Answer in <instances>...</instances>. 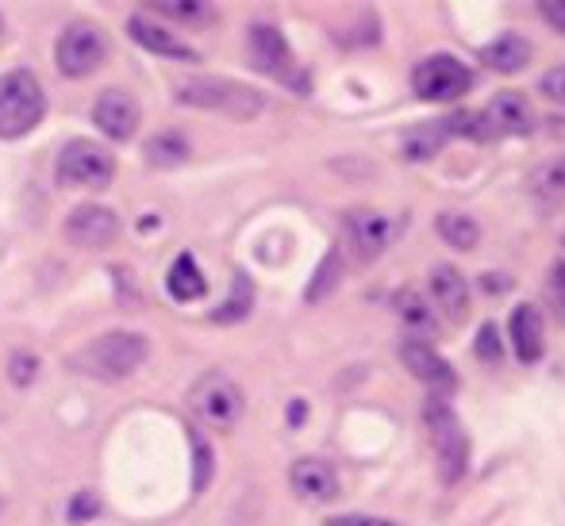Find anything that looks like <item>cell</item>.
<instances>
[{
	"instance_id": "484cf974",
	"label": "cell",
	"mask_w": 565,
	"mask_h": 526,
	"mask_svg": "<svg viewBox=\"0 0 565 526\" xmlns=\"http://www.w3.org/2000/svg\"><path fill=\"white\" fill-rule=\"evenodd\" d=\"M158 15H173V20H185L193 28H209L216 20V8L212 4H201V0H189V4H154Z\"/></svg>"
},
{
	"instance_id": "5b68a950",
	"label": "cell",
	"mask_w": 565,
	"mask_h": 526,
	"mask_svg": "<svg viewBox=\"0 0 565 526\" xmlns=\"http://www.w3.org/2000/svg\"><path fill=\"white\" fill-rule=\"evenodd\" d=\"M189 408H193L196 422H204V427L235 430L246 411V400H243V388L227 373L212 369L204 377H196V385L189 388Z\"/></svg>"
},
{
	"instance_id": "e575fe53",
	"label": "cell",
	"mask_w": 565,
	"mask_h": 526,
	"mask_svg": "<svg viewBox=\"0 0 565 526\" xmlns=\"http://www.w3.org/2000/svg\"><path fill=\"white\" fill-rule=\"evenodd\" d=\"M539 15H543L558 35H565V0H543V4H539Z\"/></svg>"
},
{
	"instance_id": "7402d4cb",
	"label": "cell",
	"mask_w": 565,
	"mask_h": 526,
	"mask_svg": "<svg viewBox=\"0 0 565 526\" xmlns=\"http://www.w3.org/2000/svg\"><path fill=\"white\" fill-rule=\"evenodd\" d=\"M435 230H439V238L454 250H473L477 238H481V227H477L473 215H461V212H443L439 219H435Z\"/></svg>"
},
{
	"instance_id": "603a6c76",
	"label": "cell",
	"mask_w": 565,
	"mask_h": 526,
	"mask_svg": "<svg viewBox=\"0 0 565 526\" xmlns=\"http://www.w3.org/2000/svg\"><path fill=\"white\" fill-rule=\"evenodd\" d=\"M396 312H401L404 326L416 334L412 342H427V339H435V331H439V319H435L431 304L419 300V297H412V292H404V297L396 300Z\"/></svg>"
},
{
	"instance_id": "ffe728a7",
	"label": "cell",
	"mask_w": 565,
	"mask_h": 526,
	"mask_svg": "<svg viewBox=\"0 0 565 526\" xmlns=\"http://www.w3.org/2000/svg\"><path fill=\"white\" fill-rule=\"evenodd\" d=\"M166 292H170L173 300H181V304L201 300L204 292H209V281H204L193 254H178V258H173L170 273H166Z\"/></svg>"
},
{
	"instance_id": "f1b7e54d",
	"label": "cell",
	"mask_w": 565,
	"mask_h": 526,
	"mask_svg": "<svg viewBox=\"0 0 565 526\" xmlns=\"http://www.w3.org/2000/svg\"><path fill=\"white\" fill-rule=\"evenodd\" d=\"M8 377H12L15 388H28L39 377V357L28 354V350H15L12 362H8Z\"/></svg>"
},
{
	"instance_id": "7a4b0ae2",
	"label": "cell",
	"mask_w": 565,
	"mask_h": 526,
	"mask_svg": "<svg viewBox=\"0 0 565 526\" xmlns=\"http://www.w3.org/2000/svg\"><path fill=\"white\" fill-rule=\"evenodd\" d=\"M46 116V93L31 69L0 74V139H23Z\"/></svg>"
},
{
	"instance_id": "2e32d148",
	"label": "cell",
	"mask_w": 565,
	"mask_h": 526,
	"mask_svg": "<svg viewBox=\"0 0 565 526\" xmlns=\"http://www.w3.org/2000/svg\"><path fill=\"white\" fill-rule=\"evenodd\" d=\"M508 339H512V350L523 365L539 362L543 357V312L535 304H520L508 319Z\"/></svg>"
},
{
	"instance_id": "74e56055",
	"label": "cell",
	"mask_w": 565,
	"mask_h": 526,
	"mask_svg": "<svg viewBox=\"0 0 565 526\" xmlns=\"http://www.w3.org/2000/svg\"><path fill=\"white\" fill-rule=\"evenodd\" d=\"M562 246H565V238H562Z\"/></svg>"
},
{
	"instance_id": "277c9868",
	"label": "cell",
	"mask_w": 565,
	"mask_h": 526,
	"mask_svg": "<svg viewBox=\"0 0 565 526\" xmlns=\"http://www.w3.org/2000/svg\"><path fill=\"white\" fill-rule=\"evenodd\" d=\"M173 97H178V105L224 111V116H235V119H254L266 108V97H262L258 89L238 85V82H224V77H193V82H181Z\"/></svg>"
},
{
	"instance_id": "7c38bea8",
	"label": "cell",
	"mask_w": 565,
	"mask_h": 526,
	"mask_svg": "<svg viewBox=\"0 0 565 526\" xmlns=\"http://www.w3.org/2000/svg\"><path fill=\"white\" fill-rule=\"evenodd\" d=\"M93 124H97L113 142L135 139V131H139V124H142L139 100L124 89H105L97 97V105H93Z\"/></svg>"
},
{
	"instance_id": "8992f818",
	"label": "cell",
	"mask_w": 565,
	"mask_h": 526,
	"mask_svg": "<svg viewBox=\"0 0 565 526\" xmlns=\"http://www.w3.org/2000/svg\"><path fill=\"white\" fill-rule=\"evenodd\" d=\"M108 58V39L97 23L89 20H70L58 31V43H54V66L62 77H89L105 66Z\"/></svg>"
},
{
	"instance_id": "83f0119b",
	"label": "cell",
	"mask_w": 565,
	"mask_h": 526,
	"mask_svg": "<svg viewBox=\"0 0 565 526\" xmlns=\"http://www.w3.org/2000/svg\"><path fill=\"white\" fill-rule=\"evenodd\" d=\"M339 273H342V269H339V250H331L328 258L320 261V273H316V281L308 285V300H312V304H316V300H323V292H331L339 285Z\"/></svg>"
},
{
	"instance_id": "5bb4252c",
	"label": "cell",
	"mask_w": 565,
	"mask_h": 526,
	"mask_svg": "<svg viewBox=\"0 0 565 526\" xmlns=\"http://www.w3.org/2000/svg\"><path fill=\"white\" fill-rule=\"evenodd\" d=\"M484 119H489L492 135H531L535 131V108H531V100L523 97V93H497V97L489 100V108L481 111Z\"/></svg>"
},
{
	"instance_id": "9a60e30c",
	"label": "cell",
	"mask_w": 565,
	"mask_h": 526,
	"mask_svg": "<svg viewBox=\"0 0 565 526\" xmlns=\"http://www.w3.org/2000/svg\"><path fill=\"white\" fill-rule=\"evenodd\" d=\"M246 46H250V62L262 74H281V69L289 66V43H285V35L274 23H266V20L250 23Z\"/></svg>"
},
{
	"instance_id": "44dd1931",
	"label": "cell",
	"mask_w": 565,
	"mask_h": 526,
	"mask_svg": "<svg viewBox=\"0 0 565 526\" xmlns=\"http://www.w3.org/2000/svg\"><path fill=\"white\" fill-rule=\"evenodd\" d=\"M142 154H147V162L158 165V170H173V165L189 162V139L178 131H162L142 147Z\"/></svg>"
},
{
	"instance_id": "ac0fdd59",
	"label": "cell",
	"mask_w": 565,
	"mask_h": 526,
	"mask_svg": "<svg viewBox=\"0 0 565 526\" xmlns=\"http://www.w3.org/2000/svg\"><path fill=\"white\" fill-rule=\"evenodd\" d=\"M431 300L439 304L443 315H450L454 323L466 319L469 312V285L461 277V269L454 266H435L431 269Z\"/></svg>"
},
{
	"instance_id": "836d02e7",
	"label": "cell",
	"mask_w": 565,
	"mask_h": 526,
	"mask_svg": "<svg viewBox=\"0 0 565 526\" xmlns=\"http://www.w3.org/2000/svg\"><path fill=\"white\" fill-rule=\"evenodd\" d=\"M477 354L484 357V362H500V339H497V326L484 323L481 334H477Z\"/></svg>"
},
{
	"instance_id": "ba28073f",
	"label": "cell",
	"mask_w": 565,
	"mask_h": 526,
	"mask_svg": "<svg viewBox=\"0 0 565 526\" xmlns=\"http://www.w3.org/2000/svg\"><path fill=\"white\" fill-rule=\"evenodd\" d=\"M469 85H473V74L458 58H450V54H435V58L419 62L416 74H412V93L419 100H431V105H447V100L466 97Z\"/></svg>"
},
{
	"instance_id": "52a82bcc",
	"label": "cell",
	"mask_w": 565,
	"mask_h": 526,
	"mask_svg": "<svg viewBox=\"0 0 565 526\" xmlns=\"http://www.w3.org/2000/svg\"><path fill=\"white\" fill-rule=\"evenodd\" d=\"M116 178V158L108 147L89 139H74L58 150V181L70 189H108Z\"/></svg>"
},
{
	"instance_id": "30bf717a",
	"label": "cell",
	"mask_w": 565,
	"mask_h": 526,
	"mask_svg": "<svg viewBox=\"0 0 565 526\" xmlns=\"http://www.w3.org/2000/svg\"><path fill=\"white\" fill-rule=\"evenodd\" d=\"M62 238L77 250H105L119 238V215L105 204H77L62 223Z\"/></svg>"
},
{
	"instance_id": "d590c367",
	"label": "cell",
	"mask_w": 565,
	"mask_h": 526,
	"mask_svg": "<svg viewBox=\"0 0 565 526\" xmlns=\"http://www.w3.org/2000/svg\"><path fill=\"white\" fill-rule=\"evenodd\" d=\"M323 526H401V523H388L381 515H335V519H328Z\"/></svg>"
},
{
	"instance_id": "e0dca14e",
	"label": "cell",
	"mask_w": 565,
	"mask_h": 526,
	"mask_svg": "<svg viewBox=\"0 0 565 526\" xmlns=\"http://www.w3.org/2000/svg\"><path fill=\"white\" fill-rule=\"evenodd\" d=\"M127 31H131L135 43H139L142 51H150V54H162V58H173V62H196V58H201L193 46H185L181 39H173L162 23L147 20V15H131V20H127Z\"/></svg>"
},
{
	"instance_id": "d4e9b609",
	"label": "cell",
	"mask_w": 565,
	"mask_h": 526,
	"mask_svg": "<svg viewBox=\"0 0 565 526\" xmlns=\"http://www.w3.org/2000/svg\"><path fill=\"white\" fill-rule=\"evenodd\" d=\"M250 304H254V285L246 281V273H235L227 304L220 308V312H212V319H216V323H238V319L250 312Z\"/></svg>"
},
{
	"instance_id": "3957f363",
	"label": "cell",
	"mask_w": 565,
	"mask_h": 526,
	"mask_svg": "<svg viewBox=\"0 0 565 526\" xmlns=\"http://www.w3.org/2000/svg\"><path fill=\"white\" fill-rule=\"evenodd\" d=\"M424 422H427V434H431L435 458H439L443 484H458L469 465V438H466V427H461L458 411H454L443 396H427Z\"/></svg>"
},
{
	"instance_id": "8d00e7d4",
	"label": "cell",
	"mask_w": 565,
	"mask_h": 526,
	"mask_svg": "<svg viewBox=\"0 0 565 526\" xmlns=\"http://www.w3.org/2000/svg\"><path fill=\"white\" fill-rule=\"evenodd\" d=\"M289 419H292V427H300V419H305V404H292V408H289Z\"/></svg>"
},
{
	"instance_id": "d6a6232c",
	"label": "cell",
	"mask_w": 565,
	"mask_h": 526,
	"mask_svg": "<svg viewBox=\"0 0 565 526\" xmlns=\"http://www.w3.org/2000/svg\"><path fill=\"white\" fill-rule=\"evenodd\" d=\"M539 89H543L546 100H554V105H565V62L554 69H546L543 82H539Z\"/></svg>"
},
{
	"instance_id": "f546056e",
	"label": "cell",
	"mask_w": 565,
	"mask_h": 526,
	"mask_svg": "<svg viewBox=\"0 0 565 526\" xmlns=\"http://www.w3.org/2000/svg\"><path fill=\"white\" fill-rule=\"evenodd\" d=\"M546 300H551L554 315L565 323V261H554L551 277H546Z\"/></svg>"
},
{
	"instance_id": "9c48e42d",
	"label": "cell",
	"mask_w": 565,
	"mask_h": 526,
	"mask_svg": "<svg viewBox=\"0 0 565 526\" xmlns=\"http://www.w3.org/2000/svg\"><path fill=\"white\" fill-rule=\"evenodd\" d=\"M404 227V215H381L370 208H358L347 215V238L350 250L358 254V261H377L388 246L396 243Z\"/></svg>"
},
{
	"instance_id": "4dcf8cb0",
	"label": "cell",
	"mask_w": 565,
	"mask_h": 526,
	"mask_svg": "<svg viewBox=\"0 0 565 526\" xmlns=\"http://www.w3.org/2000/svg\"><path fill=\"white\" fill-rule=\"evenodd\" d=\"M93 515H100L97 492H77V496L70 500V523H89Z\"/></svg>"
},
{
	"instance_id": "cb8c5ba5",
	"label": "cell",
	"mask_w": 565,
	"mask_h": 526,
	"mask_svg": "<svg viewBox=\"0 0 565 526\" xmlns=\"http://www.w3.org/2000/svg\"><path fill=\"white\" fill-rule=\"evenodd\" d=\"M447 127L443 124H427V127H419V131H412L408 139H404V158H412V162H424V158H435L443 147H447Z\"/></svg>"
},
{
	"instance_id": "d6986e66",
	"label": "cell",
	"mask_w": 565,
	"mask_h": 526,
	"mask_svg": "<svg viewBox=\"0 0 565 526\" xmlns=\"http://www.w3.org/2000/svg\"><path fill=\"white\" fill-rule=\"evenodd\" d=\"M481 62L497 74H520L531 62V43L515 31H504L500 39H492L489 46H481Z\"/></svg>"
},
{
	"instance_id": "6da1fadb",
	"label": "cell",
	"mask_w": 565,
	"mask_h": 526,
	"mask_svg": "<svg viewBox=\"0 0 565 526\" xmlns=\"http://www.w3.org/2000/svg\"><path fill=\"white\" fill-rule=\"evenodd\" d=\"M150 357V342L135 331H108L100 339H89L66 357V365L93 380H127Z\"/></svg>"
},
{
	"instance_id": "4316f807",
	"label": "cell",
	"mask_w": 565,
	"mask_h": 526,
	"mask_svg": "<svg viewBox=\"0 0 565 526\" xmlns=\"http://www.w3.org/2000/svg\"><path fill=\"white\" fill-rule=\"evenodd\" d=\"M189 446H193V458H196L193 489L204 492V489H209V481H212V450H209V442H204L201 430H196V427H189Z\"/></svg>"
},
{
	"instance_id": "8fae6325",
	"label": "cell",
	"mask_w": 565,
	"mask_h": 526,
	"mask_svg": "<svg viewBox=\"0 0 565 526\" xmlns=\"http://www.w3.org/2000/svg\"><path fill=\"white\" fill-rule=\"evenodd\" d=\"M401 362L419 385L431 388V396H447L458 388V373L443 354H435L431 342H404L401 346Z\"/></svg>"
},
{
	"instance_id": "1f68e13d",
	"label": "cell",
	"mask_w": 565,
	"mask_h": 526,
	"mask_svg": "<svg viewBox=\"0 0 565 526\" xmlns=\"http://www.w3.org/2000/svg\"><path fill=\"white\" fill-rule=\"evenodd\" d=\"M539 189H546V193H565V154H558L554 162H546L543 170H539Z\"/></svg>"
},
{
	"instance_id": "4fadbf2b",
	"label": "cell",
	"mask_w": 565,
	"mask_h": 526,
	"mask_svg": "<svg viewBox=\"0 0 565 526\" xmlns=\"http://www.w3.org/2000/svg\"><path fill=\"white\" fill-rule=\"evenodd\" d=\"M289 489L305 504H331V500H339V473L320 458H300L289 469Z\"/></svg>"
}]
</instances>
